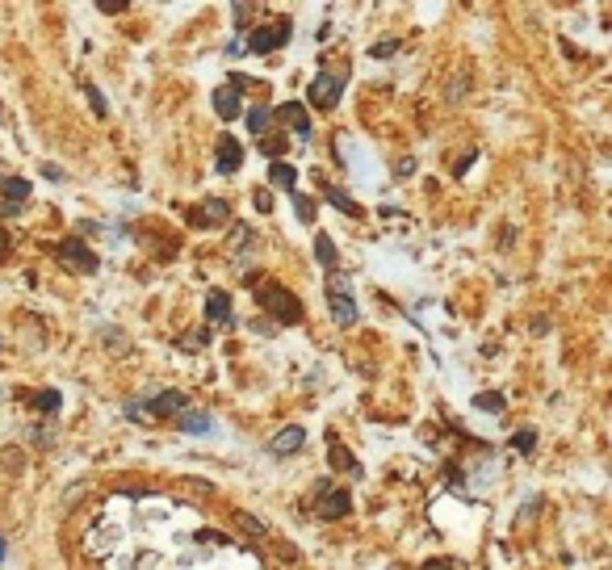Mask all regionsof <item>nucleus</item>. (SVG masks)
Segmentation results:
<instances>
[{
	"instance_id": "nucleus-31",
	"label": "nucleus",
	"mask_w": 612,
	"mask_h": 570,
	"mask_svg": "<svg viewBox=\"0 0 612 570\" xmlns=\"http://www.w3.org/2000/svg\"><path fill=\"white\" fill-rule=\"evenodd\" d=\"M122 411H126V420H134V424H139V420H147V403H143V398H134V403H126Z\"/></svg>"
},
{
	"instance_id": "nucleus-10",
	"label": "nucleus",
	"mask_w": 612,
	"mask_h": 570,
	"mask_svg": "<svg viewBox=\"0 0 612 570\" xmlns=\"http://www.w3.org/2000/svg\"><path fill=\"white\" fill-rule=\"evenodd\" d=\"M176 428L185 436H214L218 432V420L210 416V411H181L176 416Z\"/></svg>"
},
{
	"instance_id": "nucleus-18",
	"label": "nucleus",
	"mask_w": 612,
	"mask_h": 570,
	"mask_svg": "<svg viewBox=\"0 0 612 570\" xmlns=\"http://www.w3.org/2000/svg\"><path fill=\"white\" fill-rule=\"evenodd\" d=\"M289 201H294L298 223H302V227H311V223H315V214H319V201H315V197H306V193H289Z\"/></svg>"
},
{
	"instance_id": "nucleus-35",
	"label": "nucleus",
	"mask_w": 612,
	"mask_h": 570,
	"mask_svg": "<svg viewBox=\"0 0 612 570\" xmlns=\"http://www.w3.org/2000/svg\"><path fill=\"white\" fill-rule=\"evenodd\" d=\"M30 436H34V445H50V428H34Z\"/></svg>"
},
{
	"instance_id": "nucleus-24",
	"label": "nucleus",
	"mask_w": 612,
	"mask_h": 570,
	"mask_svg": "<svg viewBox=\"0 0 612 570\" xmlns=\"http://www.w3.org/2000/svg\"><path fill=\"white\" fill-rule=\"evenodd\" d=\"M261 151L269 155V160H281V155L289 151V139H285V134L277 130V139H265V143H261Z\"/></svg>"
},
{
	"instance_id": "nucleus-7",
	"label": "nucleus",
	"mask_w": 612,
	"mask_h": 570,
	"mask_svg": "<svg viewBox=\"0 0 612 570\" xmlns=\"http://www.w3.org/2000/svg\"><path fill=\"white\" fill-rule=\"evenodd\" d=\"M315 499H323V503L315 507L319 520H340V516H348V511H352V495H348L344 487H336V491L327 487V491H323V495H315Z\"/></svg>"
},
{
	"instance_id": "nucleus-21",
	"label": "nucleus",
	"mask_w": 612,
	"mask_h": 570,
	"mask_svg": "<svg viewBox=\"0 0 612 570\" xmlns=\"http://www.w3.org/2000/svg\"><path fill=\"white\" fill-rule=\"evenodd\" d=\"M315 261H319L323 269H332V273H336V243H332L323 231L315 235Z\"/></svg>"
},
{
	"instance_id": "nucleus-40",
	"label": "nucleus",
	"mask_w": 612,
	"mask_h": 570,
	"mask_svg": "<svg viewBox=\"0 0 612 570\" xmlns=\"http://www.w3.org/2000/svg\"><path fill=\"white\" fill-rule=\"evenodd\" d=\"M0 348H5V340H0Z\"/></svg>"
},
{
	"instance_id": "nucleus-37",
	"label": "nucleus",
	"mask_w": 612,
	"mask_h": 570,
	"mask_svg": "<svg viewBox=\"0 0 612 570\" xmlns=\"http://www.w3.org/2000/svg\"><path fill=\"white\" fill-rule=\"evenodd\" d=\"M227 55H231V59H235V55H243V42H239V38H231V42H227Z\"/></svg>"
},
{
	"instance_id": "nucleus-2",
	"label": "nucleus",
	"mask_w": 612,
	"mask_h": 570,
	"mask_svg": "<svg viewBox=\"0 0 612 570\" xmlns=\"http://www.w3.org/2000/svg\"><path fill=\"white\" fill-rule=\"evenodd\" d=\"M256 298H261V306L269 310V315H273L281 327H294V323H302V302H298V298H294L285 285H265Z\"/></svg>"
},
{
	"instance_id": "nucleus-34",
	"label": "nucleus",
	"mask_w": 612,
	"mask_h": 570,
	"mask_svg": "<svg viewBox=\"0 0 612 570\" xmlns=\"http://www.w3.org/2000/svg\"><path fill=\"white\" fill-rule=\"evenodd\" d=\"M42 176H46V181H63V168H59V164H42Z\"/></svg>"
},
{
	"instance_id": "nucleus-32",
	"label": "nucleus",
	"mask_w": 612,
	"mask_h": 570,
	"mask_svg": "<svg viewBox=\"0 0 612 570\" xmlns=\"http://www.w3.org/2000/svg\"><path fill=\"white\" fill-rule=\"evenodd\" d=\"M189 336H193V340H185V344H181L185 352H197V348H206V344H210V332H189Z\"/></svg>"
},
{
	"instance_id": "nucleus-26",
	"label": "nucleus",
	"mask_w": 612,
	"mask_h": 570,
	"mask_svg": "<svg viewBox=\"0 0 612 570\" xmlns=\"http://www.w3.org/2000/svg\"><path fill=\"white\" fill-rule=\"evenodd\" d=\"M231 235H235V239H231V252H239V247H252V243H256V231H252V227H235Z\"/></svg>"
},
{
	"instance_id": "nucleus-33",
	"label": "nucleus",
	"mask_w": 612,
	"mask_h": 570,
	"mask_svg": "<svg viewBox=\"0 0 612 570\" xmlns=\"http://www.w3.org/2000/svg\"><path fill=\"white\" fill-rule=\"evenodd\" d=\"M252 201H256V210H261V214L273 210V193H269V189H256V193H252Z\"/></svg>"
},
{
	"instance_id": "nucleus-23",
	"label": "nucleus",
	"mask_w": 612,
	"mask_h": 570,
	"mask_svg": "<svg viewBox=\"0 0 612 570\" xmlns=\"http://www.w3.org/2000/svg\"><path fill=\"white\" fill-rule=\"evenodd\" d=\"M474 407L487 411V416H499V411H503V394H499V390H482V394L474 398Z\"/></svg>"
},
{
	"instance_id": "nucleus-13",
	"label": "nucleus",
	"mask_w": 612,
	"mask_h": 570,
	"mask_svg": "<svg viewBox=\"0 0 612 570\" xmlns=\"http://www.w3.org/2000/svg\"><path fill=\"white\" fill-rule=\"evenodd\" d=\"M302 445H306V428L289 424V428H281V432L269 440V453H273V457H294V453H302Z\"/></svg>"
},
{
	"instance_id": "nucleus-3",
	"label": "nucleus",
	"mask_w": 612,
	"mask_h": 570,
	"mask_svg": "<svg viewBox=\"0 0 612 570\" xmlns=\"http://www.w3.org/2000/svg\"><path fill=\"white\" fill-rule=\"evenodd\" d=\"M289 30H294V21L289 17H277V21L261 26V30H252V38L243 42V50H252V55H273V50H281L289 42Z\"/></svg>"
},
{
	"instance_id": "nucleus-39",
	"label": "nucleus",
	"mask_w": 612,
	"mask_h": 570,
	"mask_svg": "<svg viewBox=\"0 0 612 570\" xmlns=\"http://www.w3.org/2000/svg\"><path fill=\"white\" fill-rule=\"evenodd\" d=\"M0 562H5V537H0Z\"/></svg>"
},
{
	"instance_id": "nucleus-8",
	"label": "nucleus",
	"mask_w": 612,
	"mask_h": 570,
	"mask_svg": "<svg viewBox=\"0 0 612 570\" xmlns=\"http://www.w3.org/2000/svg\"><path fill=\"white\" fill-rule=\"evenodd\" d=\"M181 411H189V398L181 390H160L156 398L147 403V416H160V420H176Z\"/></svg>"
},
{
	"instance_id": "nucleus-22",
	"label": "nucleus",
	"mask_w": 612,
	"mask_h": 570,
	"mask_svg": "<svg viewBox=\"0 0 612 570\" xmlns=\"http://www.w3.org/2000/svg\"><path fill=\"white\" fill-rule=\"evenodd\" d=\"M269 122H273V110H269V105H252V110H247V130H252V134H265Z\"/></svg>"
},
{
	"instance_id": "nucleus-17",
	"label": "nucleus",
	"mask_w": 612,
	"mask_h": 570,
	"mask_svg": "<svg viewBox=\"0 0 612 570\" xmlns=\"http://www.w3.org/2000/svg\"><path fill=\"white\" fill-rule=\"evenodd\" d=\"M327 461L336 465V470H348V478H361L365 470H361V461H356L348 449H340V440H332V449H327Z\"/></svg>"
},
{
	"instance_id": "nucleus-11",
	"label": "nucleus",
	"mask_w": 612,
	"mask_h": 570,
	"mask_svg": "<svg viewBox=\"0 0 612 570\" xmlns=\"http://www.w3.org/2000/svg\"><path fill=\"white\" fill-rule=\"evenodd\" d=\"M0 193H5V201H0V205H5V210L9 214H21V205L30 201V181L26 176H5V181H0Z\"/></svg>"
},
{
	"instance_id": "nucleus-38",
	"label": "nucleus",
	"mask_w": 612,
	"mask_h": 570,
	"mask_svg": "<svg viewBox=\"0 0 612 570\" xmlns=\"http://www.w3.org/2000/svg\"><path fill=\"white\" fill-rule=\"evenodd\" d=\"M9 252V235H5V227H0V256Z\"/></svg>"
},
{
	"instance_id": "nucleus-5",
	"label": "nucleus",
	"mask_w": 612,
	"mask_h": 570,
	"mask_svg": "<svg viewBox=\"0 0 612 570\" xmlns=\"http://www.w3.org/2000/svg\"><path fill=\"white\" fill-rule=\"evenodd\" d=\"M344 80H348V76L319 72V76L311 80V88H306V101H311V105H319V110H336V101L344 96Z\"/></svg>"
},
{
	"instance_id": "nucleus-16",
	"label": "nucleus",
	"mask_w": 612,
	"mask_h": 570,
	"mask_svg": "<svg viewBox=\"0 0 612 570\" xmlns=\"http://www.w3.org/2000/svg\"><path fill=\"white\" fill-rule=\"evenodd\" d=\"M269 185L273 189H285V193H298V168L289 160H273L269 164Z\"/></svg>"
},
{
	"instance_id": "nucleus-29",
	"label": "nucleus",
	"mask_w": 612,
	"mask_h": 570,
	"mask_svg": "<svg viewBox=\"0 0 612 570\" xmlns=\"http://www.w3.org/2000/svg\"><path fill=\"white\" fill-rule=\"evenodd\" d=\"M394 50H398V38H386V42H374V46H369V59H390V55H394Z\"/></svg>"
},
{
	"instance_id": "nucleus-4",
	"label": "nucleus",
	"mask_w": 612,
	"mask_h": 570,
	"mask_svg": "<svg viewBox=\"0 0 612 570\" xmlns=\"http://www.w3.org/2000/svg\"><path fill=\"white\" fill-rule=\"evenodd\" d=\"M55 256H59V265L63 269H72V273H84V277H92L96 269H101V261H96V252L80 239V235H72V239H63L59 247H55Z\"/></svg>"
},
{
	"instance_id": "nucleus-14",
	"label": "nucleus",
	"mask_w": 612,
	"mask_h": 570,
	"mask_svg": "<svg viewBox=\"0 0 612 570\" xmlns=\"http://www.w3.org/2000/svg\"><path fill=\"white\" fill-rule=\"evenodd\" d=\"M227 218H231V205H227L223 197H206V201H201V210L193 214L197 227H206V223H210V227H223Z\"/></svg>"
},
{
	"instance_id": "nucleus-12",
	"label": "nucleus",
	"mask_w": 612,
	"mask_h": 570,
	"mask_svg": "<svg viewBox=\"0 0 612 570\" xmlns=\"http://www.w3.org/2000/svg\"><path fill=\"white\" fill-rule=\"evenodd\" d=\"M214 114H218L223 122H235V118H243V92H239V88H231V84L214 88Z\"/></svg>"
},
{
	"instance_id": "nucleus-6",
	"label": "nucleus",
	"mask_w": 612,
	"mask_h": 570,
	"mask_svg": "<svg viewBox=\"0 0 612 570\" xmlns=\"http://www.w3.org/2000/svg\"><path fill=\"white\" fill-rule=\"evenodd\" d=\"M239 164H243V143H239L235 134H218V147H214V168H218L223 176H231Z\"/></svg>"
},
{
	"instance_id": "nucleus-15",
	"label": "nucleus",
	"mask_w": 612,
	"mask_h": 570,
	"mask_svg": "<svg viewBox=\"0 0 612 570\" xmlns=\"http://www.w3.org/2000/svg\"><path fill=\"white\" fill-rule=\"evenodd\" d=\"M206 319H210V327H231V298L223 289L206 294Z\"/></svg>"
},
{
	"instance_id": "nucleus-30",
	"label": "nucleus",
	"mask_w": 612,
	"mask_h": 570,
	"mask_svg": "<svg viewBox=\"0 0 612 570\" xmlns=\"http://www.w3.org/2000/svg\"><path fill=\"white\" fill-rule=\"evenodd\" d=\"M239 529H243V533H252V537H269V529L256 520V516H243V511H239Z\"/></svg>"
},
{
	"instance_id": "nucleus-20",
	"label": "nucleus",
	"mask_w": 612,
	"mask_h": 570,
	"mask_svg": "<svg viewBox=\"0 0 612 570\" xmlns=\"http://www.w3.org/2000/svg\"><path fill=\"white\" fill-rule=\"evenodd\" d=\"M323 197L336 205V210H344V214H352V218H361V205H356L348 193H340V189H332V185H323Z\"/></svg>"
},
{
	"instance_id": "nucleus-28",
	"label": "nucleus",
	"mask_w": 612,
	"mask_h": 570,
	"mask_svg": "<svg viewBox=\"0 0 612 570\" xmlns=\"http://www.w3.org/2000/svg\"><path fill=\"white\" fill-rule=\"evenodd\" d=\"M34 407H38V411H46V416H55V411H59V390H42Z\"/></svg>"
},
{
	"instance_id": "nucleus-1",
	"label": "nucleus",
	"mask_w": 612,
	"mask_h": 570,
	"mask_svg": "<svg viewBox=\"0 0 612 570\" xmlns=\"http://www.w3.org/2000/svg\"><path fill=\"white\" fill-rule=\"evenodd\" d=\"M327 302H332V319L340 327H352L361 319V310H356V298H352V285L344 273H327Z\"/></svg>"
},
{
	"instance_id": "nucleus-25",
	"label": "nucleus",
	"mask_w": 612,
	"mask_h": 570,
	"mask_svg": "<svg viewBox=\"0 0 612 570\" xmlns=\"http://www.w3.org/2000/svg\"><path fill=\"white\" fill-rule=\"evenodd\" d=\"M512 445H516V453H533V449H537V432H533V428H520V432L512 436Z\"/></svg>"
},
{
	"instance_id": "nucleus-9",
	"label": "nucleus",
	"mask_w": 612,
	"mask_h": 570,
	"mask_svg": "<svg viewBox=\"0 0 612 570\" xmlns=\"http://www.w3.org/2000/svg\"><path fill=\"white\" fill-rule=\"evenodd\" d=\"M277 118H281V122H285V126H289V130H294L302 143H311V139H315V130H311V118H306V105H302V101H285V105L277 110Z\"/></svg>"
},
{
	"instance_id": "nucleus-36",
	"label": "nucleus",
	"mask_w": 612,
	"mask_h": 570,
	"mask_svg": "<svg viewBox=\"0 0 612 570\" xmlns=\"http://www.w3.org/2000/svg\"><path fill=\"white\" fill-rule=\"evenodd\" d=\"M424 570H453V562H440V558H432V562H424Z\"/></svg>"
},
{
	"instance_id": "nucleus-27",
	"label": "nucleus",
	"mask_w": 612,
	"mask_h": 570,
	"mask_svg": "<svg viewBox=\"0 0 612 570\" xmlns=\"http://www.w3.org/2000/svg\"><path fill=\"white\" fill-rule=\"evenodd\" d=\"M84 92H88V101H92V114H96V118H105L110 105H105V96H101V88H96V84H84Z\"/></svg>"
},
{
	"instance_id": "nucleus-19",
	"label": "nucleus",
	"mask_w": 612,
	"mask_h": 570,
	"mask_svg": "<svg viewBox=\"0 0 612 570\" xmlns=\"http://www.w3.org/2000/svg\"><path fill=\"white\" fill-rule=\"evenodd\" d=\"M101 344H105L110 352H118V356H122V352H130L126 332H122V327H114V323H110V327H101Z\"/></svg>"
}]
</instances>
